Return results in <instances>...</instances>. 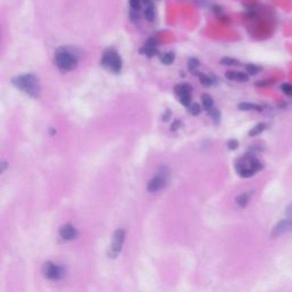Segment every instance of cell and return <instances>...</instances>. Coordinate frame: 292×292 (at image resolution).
<instances>
[{
  "label": "cell",
  "instance_id": "1",
  "mask_svg": "<svg viewBox=\"0 0 292 292\" xmlns=\"http://www.w3.org/2000/svg\"><path fill=\"white\" fill-rule=\"evenodd\" d=\"M12 83L17 89L28 94L31 97H38L40 94V83L38 78L35 74L27 73V74H21L14 76L12 79Z\"/></svg>",
  "mask_w": 292,
  "mask_h": 292
},
{
  "label": "cell",
  "instance_id": "2",
  "mask_svg": "<svg viewBox=\"0 0 292 292\" xmlns=\"http://www.w3.org/2000/svg\"><path fill=\"white\" fill-rule=\"evenodd\" d=\"M236 173L243 178L253 177L258 171L262 169V164L257 158L251 154H246L242 158L237 160L235 163Z\"/></svg>",
  "mask_w": 292,
  "mask_h": 292
},
{
  "label": "cell",
  "instance_id": "3",
  "mask_svg": "<svg viewBox=\"0 0 292 292\" xmlns=\"http://www.w3.org/2000/svg\"><path fill=\"white\" fill-rule=\"evenodd\" d=\"M55 64L62 71H71L78 64V57L70 50L58 49L55 54Z\"/></svg>",
  "mask_w": 292,
  "mask_h": 292
},
{
  "label": "cell",
  "instance_id": "4",
  "mask_svg": "<svg viewBox=\"0 0 292 292\" xmlns=\"http://www.w3.org/2000/svg\"><path fill=\"white\" fill-rule=\"evenodd\" d=\"M102 65L107 69V70L114 72V73H119L121 71L122 68V61L121 57L119 56L118 53L113 49H107L103 53V56H102Z\"/></svg>",
  "mask_w": 292,
  "mask_h": 292
},
{
  "label": "cell",
  "instance_id": "5",
  "mask_svg": "<svg viewBox=\"0 0 292 292\" xmlns=\"http://www.w3.org/2000/svg\"><path fill=\"white\" fill-rule=\"evenodd\" d=\"M42 274L50 281H60L65 276V268L55 262H46L42 266Z\"/></svg>",
  "mask_w": 292,
  "mask_h": 292
},
{
  "label": "cell",
  "instance_id": "6",
  "mask_svg": "<svg viewBox=\"0 0 292 292\" xmlns=\"http://www.w3.org/2000/svg\"><path fill=\"white\" fill-rule=\"evenodd\" d=\"M125 239H126V232L121 228L116 229L112 237V244L109 251L110 257L111 258L118 257V255L121 253L122 250L123 243H125Z\"/></svg>",
  "mask_w": 292,
  "mask_h": 292
},
{
  "label": "cell",
  "instance_id": "7",
  "mask_svg": "<svg viewBox=\"0 0 292 292\" xmlns=\"http://www.w3.org/2000/svg\"><path fill=\"white\" fill-rule=\"evenodd\" d=\"M168 178H169V174H168V171L166 169L161 170L158 175H155V176L148 182L147 191L151 193H154V192L160 191V189H162L164 186L167 185Z\"/></svg>",
  "mask_w": 292,
  "mask_h": 292
},
{
  "label": "cell",
  "instance_id": "8",
  "mask_svg": "<svg viewBox=\"0 0 292 292\" xmlns=\"http://www.w3.org/2000/svg\"><path fill=\"white\" fill-rule=\"evenodd\" d=\"M175 91L180 97L181 103L188 108L191 105V87L188 83H180L175 87Z\"/></svg>",
  "mask_w": 292,
  "mask_h": 292
},
{
  "label": "cell",
  "instance_id": "9",
  "mask_svg": "<svg viewBox=\"0 0 292 292\" xmlns=\"http://www.w3.org/2000/svg\"><path fill=\"white\" fill-rule=\"evenodd\" d=\"M292 229V221L290 219H283V220H281L277 222V224L274 226L273 231H272V236L274 237H277V236H281L283 234H286L289 231Z\"/></svg>",
  "mask_w": 292,
  "mask_h": 292
},
{
  "label": "cell",
  "instance_id": "10",
  "mask_svg": "<svg viewBox=\"0 0 292 292\" xmlns=\"http://www.w3.org/2000/svg\"><path fill=\"white\" fill-rule=\"evenodd\" d=\"M58 234H60V236L63 240L71 241V240H74L75 237L78 236L79 233H78V229H76L73 225L65 224L60 228V231H58Z\"/></svg>",
  "mask_w": 292,
  "mask_h": 292
},
{
  "label": "cell",
  "instance_id": "11",
  "mask_svg": "<svg viewBox=\"0 0 292 292\" xmlns=\"http://www.w3.org/2000/svg\"><path fill=\"white\" fill-rule=\"evenodd\" d=\"M225 76L228 80L237 81V82H246L249 80V76H248L247 73L239 72V71H227L225 73Z\"/></svg>",
  "mask_w": 292,
  "mask_h": 292
},
{
  "label": "cell",
  "instance_id": "12",
  "mask_svg": "<svg viewBox=\"0 0 292 292\" xmlns=\"http://www.w3.org/2000/svg\"><path fill=\"white\" fill-rule=\"evenodd\" d=\"M156 45H158L156 40L149 39L144 48H142L141 52L143 54H145V55H147V56H149V57L154 56V55L158 53V49H156Z\"/></svg>",
  "mask_w": 292,
  "mask_h": 292
},
{
  "label": "cell",
  "instance_id": "13",
  "mask_svg": "<svg viewBox=\"0 0 292 292\" xmlns=\"http://www.w3.org/2000/svg\"><path fill=\"white\" fill-rule=\"evenodd\" d=\"M253 194H254L253 191L244 192V193H242V194H240L235 199L237 206H239L240 208H246L248 206V204H249L251 198H253Z\"/></svg>",
  "mask_w": 292,
  "mask_h": 292
},
{
  "label": "cell",
  "instance_id": "14",
  "mask_svg": "<svg viewBox=\"0 0 292 292\" xmlns=\"http://www.w3.org/2000/svg\"><path fill=\"white\" fill-rule=\"evenodd\" d=\"M202 105H203V109L209 112L214 109V100L209 96V95L204 94L202 96Z\"/></svg>",
  "mask_w": 292,
  "mask_h": 292
},
{
  "label": "cell",
  "instance_id": "15",
  "mask_svg": "<svg viewBox=\"0 0 292 292\" xmlns=\"http://www.w3.org/2000/svg\"><path fill=\"white\" fill-rule=\"evenodd\" d=\"M239 110L241 111H261V108L253 103H240Z\"/></svg>",
  "mask_w": 292,
  "mask_h": 292
},
{
  "label": "cell",
  "instance_id": "16",
  "mask_svg": "<svg viewBox=\"0 0 292 292\" xmlns=\"http://www.w3.org/2000/svg\"><path fill=\"white\" fill-rule=\"evenodd\" d=\"M195 74L199 76L200 81L202 82L204 86L214 85V78H211V76L204 74V73H198V72H195Z\"/></svg>",
  "mask_w": 292,
  "mask_h": 292
},
{
  "label": "cell",
  "instance_id": "17",
  "mask_svg": "<svg viewBox=\"0 0 292 292\" xmlns=\"http://www.w3.org/2000/svg\"><path fill=\"white\" fill-rule=\"evenodd\" d=\"M160 60H161V63L164 65H170L174 63L175 61V55L173 53H164L161 55V57H160Z\"/></svg>",
  "mask_w": 292,
  "mask_h": 292
},
{
  "label": "cell",
  "instance_id": "18",
  "mask_svg": "<svg viewBox=\"0 0 292 292\" xmlns=\"http://www.w3.org/2000/svg\"><path fill=\"white\" fill-rule=\"evenodd\" d=\"M265 129H266V125H265V123H262V122L257 123V125H256L253 128V129H251L249 131V135H250V136H257V135L261 134L262 131H264Z\"/></svg>",
  "mask_w": 292,
  "mask_h": 292
},
{
  "label": "cell",
  "instance_id": "19",
  "mask_svg": "<svg viewBox=\"0 0 292 292\" xmlns=\"http://www.w3.org/2000/svg\"><path fill=\"white\" fill-rule=\"evenodd\" d=\"M220 63L222 65H227V67H236V65H240V62L235 60V58H232V57L221 58Z\"/></svg>",
  "mask_w": 292,
  "mask_h": 292
},
{
  "label": "cell",
  "instance_id": "20",
  "mask_svg": "<svg viewBox=\"0 0 292 292\" xmlns=\"http://www.w3.org/2000/svg\"><path fill=\"white\" fill-rule=\"evenodd\" d=\"M145 17H146V20L149 21V22H152L153 20H154L155 12H154V8H153V5L145 7Z\"/></svg>",
  "mask_w": 292,
  "mask_h": 292
},
{
  "label": "cell",
  "instance_id": "21",
  "mask_svg": "<svg viewBox=\"0 0 292 292\" xmlns=\"http://www.w3.org/2000/svg\"><path fill=\"white\" fill-rule=\"evenodd\" d=\"M260 71H261V68L258 67V65H255V64H248L247 65V72L249 73L250 75L258 74V73Z\"/></svg>",
  "mask_w": 292,
  "mask_h": 292
},
{
  "label": "cell",
  "instance_id": "22",
  "mask_svg": "<svg viewBox=\"0 0 292 292\" xmlns=\"http://www.w3.org/2000/svg\"><path fill=\"white\" fill-rule=\"evenodd\" d=\"M199 65H200V62H199L198 58H195V57H191L187 62V68H188L189 71H195V69L198 68Z\"/></svg>",
  "mask_w": 292,
  "mask_h": 292
},
{
  "label": "cell",
  "instance_id": "23",
  "mask_svg": "<svg viewBox=\"0 0 292 292\" xmlns=\"http://www.w3.org/2000/svg\"><path fill=\"white\" fill-rule=\"evenodd\" d=\"M188 111L193 115H198V114H200V112H201V107L198 103H193L188 107Z\"/></svg>",
  "mask_w": 292,
  "mask_h": 292
},
{
  "label": "cell",
  "instance_id": "24",
  "mask_svg": "<svg viewBox=\"0 0 292 292\" xmlns=\"http://www.w3.org/2000/svg\"><path fill=\"white\" fill-rule=\"evenodd\" d=\"M209 114L211 115V118L214 119V121L217 123L220 122V112L218 111V110H216V109H213L211 110V111H209Z\"/></svg>",
  "mask_w": 292,
  "mask_h": 292
},
{
  "label": "cell",
  "instance_id": "25",
  "mask_svg": "<svg viewBox=\"0 0 292 292\" xmlns=\"http://www.w3.org/2000/svg\"><path fill=\"white\" fill-rule=\"evenodd\" d=\"M281 89H282L283 94L287 95V96H292V85L291 83H283L282 86H281Z\"/></svg>",
  "mask_w": 292,
  "mask_h": 292
},
{
  "label": "cell",
  "instance_id": "26",
  "mask_svg": "<svg viewBox=\"0 0 292 292\" xmlns=\"http://www.w3.org/2000/svg\"><path fill=\"white\" fill-rule=\"evenodd\" d=\"M129 5L131 9L140 10L142 8V5H143V1L142 0H129Z\"/></svg>",
  "mask_w": 292,
  "mask_h": 292
},
{
  "label": "cell",
  "instance_id": "27",
  "mask_svg": "<svg viewBox=\"0 0 292 292\" xmlns=\"http://www.w3.org/2000/svg\"><path fill=\"white\" fill-rule=\"evenodd\" d=\"M129 16H130V20L133 22H135V23H137V22L140 21V14H138V10L131 9Z\"/></svg>",
  "mask_w": 292,
  "mask_h": 292
},
{
  "label": "cell",
  "instance_id": "28",
  "mask_svg": "<svg viewBox=\"0 0 292 292\" xmlns=\"http://www.w3.org/2000/svg\"><path fill=\"white\" fill-rule=\"evenodd\" d=\"M227 146H228L229 149H235V148H237V146H239V142H237L236 140H231V141H228Z\"/></svg>",
  "mask_w": 292,
  "mask_h": 292
},
{
  "label": "cell",
  "instance_id": "29",
  "mask_svg": "<svg viewBox=\"0 0 292 292\" xmlns=\"http://www.w3.org/2000/svg\"><path fill=\"white\" fill-rule=\"evenodd\" d=\"M287 216H288V219H290L292 221V203L287 207Z\"/></svg>",
  "mask_w": 292,
  "mask_h": 292
},
{
  "label": "cell",
  "instance_id": "30",
  "mask_svg": "<svg viewBox=\"0 0 292 292\" xmlns=\"http://www.w3.org/2000/svg\"><path fill=\"white\" fill-rule=\"evenodd\" d=\"M273 83L272 81H261V82H257L256 83V86H266V85H271Z\"/></svg>",
  "mask_w": 292,
  "mask_h": 292
}]
</instances>
